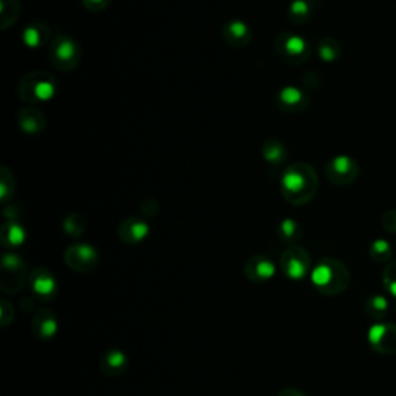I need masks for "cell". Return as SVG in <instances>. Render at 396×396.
Instances as JSON below:
<instances>
[{
  "label": "cell",
  "instance_id": "1",
  "mask_svg": "<svg viewBox=\"0 0 396 396\" xmlns=\"http://www.w3.org/2000/svg\"><path fill=\"white\" fill-rule=\"evenodd\" d=\"M317 187V177L312 166L299 163L288 166L283 172L280 189L282 195L291 204H305L312 200Z\"/></svg>",
  "mask_w": 396,
  "mask_h": 396
},
{
  "label": "cell",
  "instance_id": "2",
  "mask_svg": "<svg viewBox=\"0 0 396 396\" xmlns=\"http://www.w3.org/2000/svg\"><path fill=\"white\" fill-rule=\"evenodd\" d=\"M316 290L325 296H338L347 290L350 274L346 265L334 259H325L312 273Z\"/></svg>",
  "mask_w": 396,
  "mask_h": 396
},
{
  "label": "cell",
  "instance_id": "3",
  "mask_svg": "<svg viewBox=\"0 0 396 396\" xmlns=\"http://www.w3.org/2000/svg\"><path fill=\"white\" fill-rule=\"evenodd\" d=\"M57 84L48 72H33L23 76L19 82V97L30 106L42 104L55 97Z\"/></svg>",
  "mask_w": 396,
  "mask_h": 396
},
{
  "label": "cell",
  "instance_id": "4",
  "mask_svg": "<svg viewBox=\"0 0 396 396\" xmlns=\"http://www.w3.org/2000/svg\"><path fill=\"white\" fill-rule=\"evenodd\" d=\"M50 62L56 67L57 70L70 72L79 65L82 57V50L77 44V40L67 36V34H57L51 40L48 48Z\"/></svg>",
  "mask_w": 396,
  "mask_h": 396
},
{
  "label": "cell",
  "instance_id": "5",
  "mask_svg": "<svg viewBox=\"0 0 396 396\" xmlns=\"http://www.w3.org/2000/svg\"><path fill=\"white\" fill-rule=\"evenodd\" d=\"M274 50L283 61L292 65L305 62L309 56V44L307 39L290 31H282L275 36Z\"/></svg>",
  "mask_w": 396,
  "mask_h": 396
},
{
  "label": "cell",
  "instance_id": "6",
  "mask_svg": "<svg viewBox=\"0 0 396 396\" xmlns=\"http://www.w3.org/2000/svg\"><path fill=\"white\" fill-rule=\"evenodd\" d=\"M64 259H65V263L70 266L73 271L90 273L98 266L99 254L92 245L75 243L67 248Z\"/></svg>",
  "mask_w": 396,
  "mask_h": 396
},
{
  "label": "cell",
  "instance_id": "7",
  "mask_svg": "<svg viewBox=\"0 0 396 396\" xmlns=\"http://www.w3.org/2000/svg\"><path fill=\"white\" fill-rule=\"evenodd\" d=\"M280 268L290 279H304L312 268V259L304 248L290 246L280 257Z\"/></svg>",
  "mask_w": 396,
  "mask_h": 396
},
{
  "label": "cell",
  "instance_id": "8",
  "mask_svg": "<svg viewBox=\"0 0 396 396\" xmlns=\"http://www.w3.org/2000/svg\"><path fill=\"white\" fill-rule=\"evenodd\" d=\"M25 265L19 255L6 254L2 260V290L5 292H17L23 285Z\"/></svg>",
  "mask_w": 396,
  "mask_h": 396
},
{
  "label": "cell",
  "instance_id": "9",
  "mask_svg": "<svg viewBox=\"0 0 396 396\" xmlns=\"http://www.w3.org/2000/svg\"><path fill=\"white\" fill-rule=\"evenodd\" d=\"M368 342L372 348L381 355H395L396 353V325L376 324L368 331Z\"/></svg>",
  "mask_w": 396,
  "mask_h": 396
},
{
  "label": "cell",
  "instance_id": "10",
  "mask_svg": "<svg viewBox=\"0 0 396 396\" xmlns=\"http://www.w3.org/2000/svg\"><path fill=\"white\" fill-rule=\"evenodd\" d=\"M308 102L309 98L307 97V93L295 87V85L283 87L275 97V104L282 111H287V114H299V111L308 107Z\"/></svg>",
  "mask_w": 396,
  "mask_h": 396
},
{
  "label": "cell",
  "instance_id": "11",
  "mask_svg": "<svg viewBox=\"0 0 396 396\" xmlns=\"http://www.w3.org/2000/svg\"><path fill=\"white\" fill-rule=\"evenodd\" d=\"M30 287L33 295L40 300H51L56 296L55 275L47 268H36L30 274Z\"/></svg>",
  "mask_w": 396,
  "mask_h": 396
},
{
  "label": "cell",
  "instance_id": "12",
  "mask_svg": "<svg viewBox=\"0 0 396 396\" xmlns=\"http://www.w3.org/2000/svg\"><path fill=\"white\" fill-rule=\"evenodd\" d=\"M275 265L266 255H253L245 263V275L253 283H265L274 277Z\"/></svg>",
  "mask_w": 396,
  "mask_h": 396
},
{
  "label": "cell",
  "instance_id": "13",
  "mask_svg": "<svg viewBox=\"0 0 396 396\" xmlns=\"http://www.w3.org/2000/svg\"><path fill=\"white\" fill-rule=\"evenodd\" d=\"M221 36L231 47H246L253 39V31L249 25L240 19L228 21L223 25Z\"/></svg>",
  "mask_w": 396,
  "mask_h": 396
},
{
  "label": "cell",
  "instance_id": "14",
  "mask_svg": "<svg viewBox=\"0 0 396 396\" xmlns=\"http://www.w3.org/2000/svg\"><path fill=\"white\" fill-rule=\"evenodd\" d=\"M150 228L148 223L143 219L138 217H128L124 220L118 229V236L127 245H136L141 243L143 240L149 236Z\"/></svg>",
  "mask_w": 396,
  "mask_h": 396
},
{
  "label": "cell",
  "instance_id": "15",
  "mask_svg": "<svg viewBox=\"0 0 396 396\" xmlns=\"http://www.w3.org/2000/svg\"><path fill=\"white\" fill-rule=\"evenodd\" d=\"M19 126L25 133L38 135L45 131L47 119L38 107L25 106L19 111Z\"/></svg>",
  "mask_w": 396,
  "mask_h": 396
},
{
  "label": "cell",
  "instance_id": "16",
  "mask_svg": "<svg viewBox=\"0 0 396 396\" xmlns=\"http://www.w3.org/2000/svg\"><path fill=\"white\" fill-rule=\"evenodd\" d=\"M33 331L42 341H48L53 338L57 331V321L55 314L48 308H40L34 314L33 319Z\"/></svg>",
  "mask_w": 396,
  "mask_h": 396
},
{
  "label": "cell",
  "instance_id": "17",
  "mask_svg": "<svg viewBox=\"0 0 396 396\" xmlns=\"http://www.w3.org/2000/svg\"><path fill=\"white\" fill-rule=\"evenodd\" d=\"M127 364H128V361H127L126 353L118 348H111V350L106 351V355L101 358L99 367L104 375L116 378V376H121L126 372Z\"/></svg>",
  "mask_w": 396,
  "mask_h": 396
},
{
  "label": "cell",
  "instance_id": "18",
  "mask_svg": "<svg viewBox=\"0 0 396 396\" xmlns=\"http://www.w3.org/2000/svg\"><path fill=\"white\" fill-rule=\"evenodd\" d=\"M51 30L44 22H33L22 33L23 44L30 48H40L50 40Z\"/></svg>",
  "mask_w": 396,
  "mask_h": 396
},
{
  "label": "cell",
  "instance_id": "19",
  "mask_svg": "<svg viewBox=\"0 0 396 396\" xmlns=\"http://www.w3.org/2000/svg\"><path fill=\"white\" fill-rule=\"evenodd\" d=\"M353 170H355V165L346 155H339L326 165V175L336 183L347 182V178L353 175Z\"/></svg>",
  "mask_w": 396,
  "mask_h": 396
},
{
  "label": "cell",
  "instance_id": "20",
  "mask_svg": "<svg viewBox=\"0 0 396 396\" xmlns=\"http://www.w3.org/2000/svg\"><path fill=\"white\" fill-rule=\"evenodd\" d=\"M263 158L273 166H280L287 160V148L279 140H268L262 148Z\"/></svg>",
  "mask_w": 396,
  "mask_h": 396
},
{
  "label": "cell",
  "instance_id": "21",
  "mask_svg": "<svg viewBox=\"0 0 396 396\" xmlns=\"http://www.w3.org/2000/svg\"><path fill=\"white\" fill-rule=\"evenodd\" d=\"M25 229L16 221H8L2 228V243L6 248H17L25 242Z\"/></svg>",
  "mask_w": 396,
  "mask_h": 396
},
{
  "label": "cell",
  "instance_id": "22",
  "mask_svg": "<svg viewBox=\"0 0 396 396\" xmlns=\"http://www.w3.org/2000/svg\"><path fill=\"white\" fill-rule=\"evenodd\" d=\"M277 237L282 243H285L288 246H296L297 240L300 238L299 223L291 219H285L283 221H280V225L277 228Z\"/></svg>",
  "mask_w": 396,
  "mask_h": 396
},
{
  "label": "cell",
  "instance_id": "23",
  "mask_svg": "<svg viewBox=\"0 0 396 396\" xmlns=\"http://www.w3.org/2000/svg\"><path fill=\"white\" fill-rule=\"evenodd\" d=\"M387 308H389V300L380 295L370 296L364 304L365 314L370 317V319H373L376 322L384 319V316L387 314Z\"/></svg>",
  "mask_w": 396,
  "mask_h": 396
},
{
  "label": "cell",
  "instance_id": "24",
  "mask_svg": "<svg viewBox=\"0 0 396 396\" xmlns=\"http://www.w3.org/2000/svg\"><path fill=\"white\" fill-rule=\"evenodd\" d=\"M21 6L19 0H0V28L6 30L17 21Z\"/></svg>",
  "mask_w": 396,
  "mask_h": 396
},
{
  "label": "cell",
  "instance_id": "25",
  "mask_svg": "<svg viewBox=\"0 0 396 396\" xmlns=\"http://www.w3.org/2000/svg\"><path fill=\"white\" fill-rule=\"evenodd\" d=\"M312 17V4L308 0H295L288 8V19L292 23L302 25Z\"/></svg>",
  "mask_w": 396,
  "mask_h": 396
},
{
  "label": "cell",
  "instance_id": "26",
  "mask_svg": "<svg viewBox=\"0 0 396 396\" xmlns=\"http://www.w3.org/2000/svg\"><path fill=\"white\" fill-rule=\"evenodd\" d=\"M64 231L70 237H81L85 231V220L77 214H70L64 220Z\"/></svg>",
  "mask_w": 396,
  "mask_h": 396
},
{
  "label": "cell",
  "instance_id": "27",
  "mask_svg": "<svg viewBox=\"0 0 396 396\" xmlns=\"http://www.w3.org/2000/svg\"><path fill=\"white\" fill-rule=\"evenodd\" d=\"M13 191H14L13 174L6 167H2V170H0V197H2V200L6 202L8 197L13 195Z\"/></svg>",
  "mask_w": 396,
  "mask_h": 396
},
{
  "label": "cell",
  "instance_id": "28",
  "mask_svg": "<svg viewBox=\"0 0 396 396\" xmlns=\"http://www.w3.org/2000/svg\"><path fill=\"white\" fill-rule=\"evenodd\" d=\"M317 51H319L321 59H324V61H326V62L334 61V59L338 57V55H339L338 45H336L333 40H326V39L319 42V47H317Z\"/></svg>",
  "mask_w": 396,
  "mask_h": 396
},
{
  "label": "cell",
  "instance_id": "29",
  "mask_svg": "<svg viewBox=\"0 0 396 396\" xmlns=\"http://www.w3.org/2000/svg\"><path fill=\"white\" fill-rule=\"evenodd\" d=\"M372 257L376 260H385V259H389V255L392 254L390 251V246L387 242H384V240H378V242L373 243L372 246Z\"/></svg>",
  "mask_w": 396,
  "mask_h": 396
},
{
  "label": "cell",
  "instance_id": "30",
  "mask_svg": "<svg viewBox=\"0 0 396 396\" xmlns=\"http://www.w3.org/2000/svg\"><path fill=\"white\" fill-rule=\"evenodd\" d=\"M384 285L387 291L390 292V296L396 297V263L387 266L384 273Z\"/></svg>",
  "mask_w": 396,
  "mask_h": 396
},
{
  "label": "cell",
  "instance_id": "31",
  "mask_svg": "<svg viewBox=\"0 0 396 396\" xmlns=\"http://www.w3.org/2000/svg\"><path fill=\"white\" fill-rule=\"evenodd\" d=\"M111 0H82L84 6L93 13H99L102 10H106Z\"/></svg>",
  "mask_w": 396,
  "mask_h": 396
},
{
  "label": "cell",
  "instance_id": "32",
  "mask_svg": "<svg viewBox=\"0 0 396 396\" xmlns=\"http://www.w3.org/2000/svg\"><path fill=\"white\" fill-rule=\"evenodd\" d=\"M277 396H307V395L297 389H292V387H288V389H283Z\"/></svg>",
  "mask_w": 396,
  "mask_h": 396
}]
</instances>
